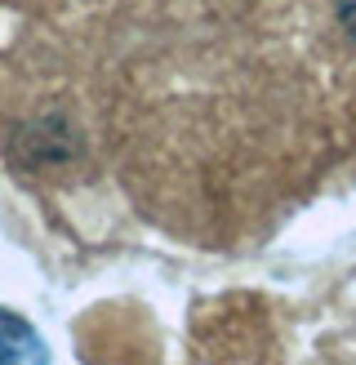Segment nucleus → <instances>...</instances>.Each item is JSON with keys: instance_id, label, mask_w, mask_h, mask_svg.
<instances>
[{"instance_id": "f257e3e1", "label": "nucleus", "mask_w": 356, "mask_h": 365, "mask_svg": "<svg viewBox=\"0 0 356 365\" xmlns=\"http://www.w3.org/2000/svg\"><path fill=\"white\" fill-rule=\"evenodd\" d=\"M0 365H49L45 339L5 307H0Z\"/></svg>"}, {"instance_id": "f03ea898", "label": "nucleus", "mask_w": 356, "mask_h": 365, "mask_svg": "<svg viewBox=\"0 0 356 365\" xmlns=\"http://www.w3.org/2000/svg\"><path fill=\"white\" fill-rule=\"evenodd\" d=\"M338 23H343V31L356 41V0H338Z\"/></svg>"}]
</instances>
